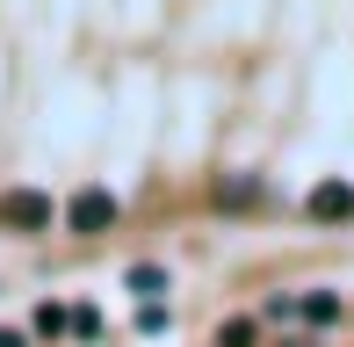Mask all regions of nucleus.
I'll list each match as a JSON object with an SVG mask.
<instances>
[{
	"mask_svg": "<svg viewBox=\"0 0 354 347\" xmlns=\"http://www.w3.org/2000/svg\"><path fill=\"white\" fill-rule=\"evenodd\" d=\"M66 225L80 232V239H102V232L116 225V196H109V188H80V196L66 203Z\"/></svg>",
	"mask_w": 354,
	"mask_h": 347,
	"instance_id": "nucleus-1",
	"label": "nucleus"
},
{
	"mask_svg": "<svg viewBox=\"0 0 354 347\" xmlns=\"http://www.w3.org/2000/svg\"><path fill=\"white\" fill-rule=\"evenodd\" d=\"M0 225H15V232H51V196H37V188H8V196H0Z\"/></svg>",
	"mask_w": 354,
	"mask_h": 347,
	"instance_id": "nucleus-2",
	"label": "nucleus"
},
{
	"mask_svg": "<svg viewBox=\"0 0 354 347\" xmlns=\"http://www.w3.org/2000/svg\"><path fill=\"white\" fill-rule=\"evenodd\" d=\"M304 210H311L318 225H347V217H354V188L347 181H318L311 196H304Z\"/></svg>",
	"mask_w": 354,
	"mask_h": 347,
	"instance_id": "nucleus-3",
	"label": "nucleus"
},
{
	"mask_svg": "<svg viewBox=\"0 0 354 347\" xmlns=\"http://www.w3.org/2000/svg\"><path fill=\"white\" fill-rule=\"evenodd\" d=\"M253 340H261V326H253V319H224V326H217V347H253Z\"/></svg>",
	"mask_w": 354,
	"mask_h": 347,
	"instance_id": "nucleus-4",
	"label": "nucleus"
},
{
	"mask_svg": "<svg viewBox=\"0 0 354 347\" xmlns=\"http://www.w3.org/2000/svg\"><path fill=\"white\" fill-rule=\"evenodd\" d=\"M304 319H311V326H333V319H340V297H326V290H318V297H304Z\"/></svg>",
	"mask_w": 354,
	"mask_h": 347,
	"instance_id": "nucleus-5",
	"label": "nucleus"
},
{
	"mask_svg": "<svg viewBox=\"0 0 354 347\" xmlns=\"http://www.w3.org/2000/svg\"><path fill=\"white\" fill-rule=\"evenodd\" d=\"M217 203L239 210V203H261V181H217Z\"/></svg>",
	"mask_w": 354,
	"mask_h": 347,
	"instance_id": "nucleus-6",
	"label": "nucleus"
},
{
	"mask_svg": "<svg viewBox=\"0 0 354 347\" xmlns=\"http://www.w3.org/2000/svg\"><path fill=\"white\" fill-rule=\"evenodd\" d=\"M131 290L138 297H159V290H167V268H131Z\"/></svg>",
	"mask_w": 354,
	"mask_h": 347,
	"instance_id": "nucleus-7",
	"label": "nucleus"
},
{
	"mask_svg": "<svg viewBox=\"0 0 354 347\" xmlns=\"http://www.w3.org/2000/svg\"><path fill=\"white\" fill-rule=\"evenodd\" d=\"M66 326H73V311H58V304L37 311V333H66Z\"/></svg>",
	"mask_w": 354,
	"mask_h": 347,
	"instance_id": "nucleus-8",
	"label": "nucleus"
},
{
	"mask_svg": "<svg viewBox=\"0 0 354 347\" xmlns=\"http://www.w3.org/2000/svg\"><path fill=\"white\" fill-rule=\"evenodd\" d=\"M289 347H318V340H289Z\"/></svg>",
	"mask_w": 354,
	"mask_h": 347,
	"instance_id": "nucleus-9",
	"label": "nucleus"
}]
</instances>
